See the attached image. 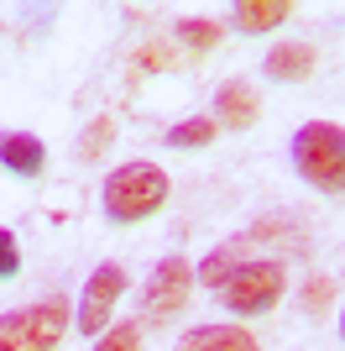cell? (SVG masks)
Returning a JSON list of instances; mask_svg holds the SVG:
<instances>
[{"label": "cell", "instance_id": "obj_1", "mask_svg": "<svg viewBox=\"0 0 345 351\" xmlns=\"http://www.w3.org/2000/svg\"><path fill=\"white\" fill-rule=\"evenodd\" d=\"M194 278L230 315H272L288 293V267L277 257H246V241H225L194 267Z\"/></svg>", "mask_w": 345, "mask_h": 351}, {"label": "cell", "instance_id": "obj_2", "mask_svg": "<svg viewBox=\"0 0 345 351\" xmlns=\"http://www.w3.org/2000/svg\"><path fill=\"white\" fill-rule=\"evenodd\" d=\"M100 205H105L110 226H142V220H152L168 205V173H162L157 162L131 158L100 184Z\"/></svg>", "mask_w": 345, "mask_h": 351}, {"label": "cell", "instance_id": "obj_3", "mask_svg": "<svg viewBox=\"0 0 345 351\" xmlns=\"http://www.w3.org/2000/svg\"><path fill=\"white\" fill-rule=\"evenodd\" d=\"M293 168L309 189L340 194L345 189V126L335 121H303L293 132Z\"/></svg>", "mask_w": 345, "mask_h": 351}, {"label": "cell", "instance_id": "obj_4", "mask_svg": "<svg viewBox=\"0 0 345 351\" xmlns=\"http://www.w3.org/2000/svg\"><path fill=\"white\" fill-rule=\"evenodd\" d=\"M68 325H73V304L63 293L21 304V309H5L0 315V351H53Z\"/></svg>", "mask_w": 345, "mask_h": 351}, {"label": "cell", "instance_id": "obj_5", "mask_svg": "<svg viewBox=\"0 0 345 351\" xmlns=\"http://www.w3.org/2000/svg\"><path fill=\"white\" fill-rule=\"evenodd\" d=\"M120 293H126V267H120V263H100L84 278L79 309H73V325H79L84 336L100 341L105 330H110V315H115V304H120Z\"/></svg>", "mask_w": 345, "mask_h": 351}, {"label": "cell", "instance_id": "obj_6", "mask_svg": "<svg viewBox=\"0 0 345 351\" xmlns=\"http://www.w3.org/2000/svg\"><path fill=\"white\" fill-rule=\"evenodd\" d=\"M188 293H194V263L188 257H162L152 267V278H146V293H142V309H146V325H162L168 315L188 304Z\"/></svg>", "mask_w": 345, "mask_h": 351}, {"label": "cell", "instance_id": "obj_7", "mask_svg": "<svg viewBox=\"0 0 345 351\" xmlns=\"http://www.w3.org/2000/svg\"><path fill=\"white\" fill-rule=\"evenodd\" d=\"M172 351H261L257 336L246 330V325H194V330H183V336L172 341Z\"/></svg>", "mask_w": 345, "mask_h": 351}, {"label": "cell", "instance_id": "obj_8", "mask_svg": "<svg viewBox=\"0 0 345 351\" xmlns=\"http://www.w3.org/2000/svg\"><path fill=\"white\" fill-rule=\"evenodd\" d=\"M257 84H246V79H230V84L215 89V126H230V132H246V126H257Z\"/></svg>", "mask_w": 345, "mask_h": 351}, {"label": "cell", "instance_id": "obj_9", "mask_svg": "<svg viewBox=\"0 0 345 351\" xmlns=\"http://www.w3.org/2000/svg\"><path fill=\"white\" fill-rule=\"evenodd\" d=\"M0 168L16 173V178H37L47 168V147L31 132H5L0 136Z\"/></svg>", "mask_w": 345, "mask_h": 351}, {"label": "cell", "instance_id": "obj_10", "mask_svg": "<svg viewBox=\"0 0 345 351\" xmlns=\"http://www.w3.org/2000/svg\"><path fill=\"white\" fill-rule=\"evenodd\" d=\"M261 73L277 79V84H298V79L314 73V47L309 43H277L272 53L261 58Z\"/></svg>", "mask_w": 345, "mask_h": 351}, {"label": "cell", "instance_id": "obj_11", "mask_svg": "<svg viewBox=\"0 0 345 351\" xmlns=\"http://www.w3.org/2000/svg\"><path fill=\"white\" fill-rule=\"evenodd\" d=\"M288 16H293L288 0H241L230 11V21H235V32H272V27H283Z\"/></svg>", "mask_w": 345, "mask_h": 351}, {"label": "cell", "instance_id": "obj_12", "mask_svg": "<svg viewBox=\"0 0 345 351\" xmlns=\"http://www.w3.org/2000/svg\"><path fill=\"white\" fill-rule=\"evenodd\" d=\"M215 116H188V121H178L168 132V147H178V152H199V147H209L215 142Z\"/></svg>", "mask_w": 345, "mask_h": 351}, {"label": "cell", "instance_id": "obj_13", "mask_svg": "<svg viewBox=\"0 0 345 351\" xmlns=\"http://www.w3.org/2000/svg\"><path fill=\"white\" fill-rule=\"evenodd\" d=\"M178 43H183L188 53H209V47L220 43V27L204 21V16H183V21H178Z\"/></svg>", "mask_w": 345, "mask_h": 351}, {"label": "cell", "instance_id": "obj_14", "mask_svg": "<svg viewBox=\"0 0 345 351\" xmlns=\"http://www.w3.org/2000/svg\"><path fill=\"white\" fill-rule=\"evenodd\" d=\"M136 63H142L146 73H162V69H178L183 53H178V43H146L142 53H136Z\"/></svg>", "mask_w": 345, "mask_h": 351}, {"label": "cell", "instance_id": "obj_15", "mask_svg": "<svg viewBox=\"0 0 345 351\" xmlns=\"http://www.w3.org/2000/svg\"><path fill=\"white\" fill-rule=\"evenodd\" d=\"M110 142H115V121H110V116H100L84 136H79V158H84V162H89V158H100Z\"/></svg>", "mask_w": 345, "mask_h": 351}, {"label": "cell", "instance_id": "obj_16", "mask_svg": "<svg viewBox=\"0 0 345 351\" xmlns=\"http://www.w3.org/2000/svg\"><path fill=\"white\" fill-rule=\"evenodd\" d=\"M94 351H142V330L131 320H120V325H110L100 341H94Z\"/></svg>", "mask_w": 345, "mask_h": 351}, {"label": "cell", "instance_id": "obj_17", "mask_svg": "<svg viewBox=\"0 0 345 351\" xmlns=\"http://www.w3.org/2000/svg\"><path fill=\"white\" fill-rule=\"evenodd\" d=\"M16 273H21V241H16V231L0 226V283L16 278Z\"/></svg>", "mask_w": 345, "mask_h": 351}, {"label": "cell", "instance_id": "obj_18", "mask_svg": "<svg viewBox=\"0 0 345 351\" xmlns=\"http://www.w3.org/2000/svg\"><path fill=\"white\" fill-rule=\"evenodd\" d=\"M303 299H309V309H319V304H324V299H330V278H314V283H309V293H303Z\"/></svg>", "mask_w": 345, "mask_h": 351}, {"label": "cell", "instance_id": "obj_19", "mask_svg": "<svg viewBox=\"0 0 345 351\" xmlns=\"http://www.w3.org/2000/svg\"><path fill=\"white\" fill-rule=\"evenodd\" d=\"M340 336H345V309H340Z\"/></svg>", "mask_w": 345, "mask_h": 351}]
</instances>
